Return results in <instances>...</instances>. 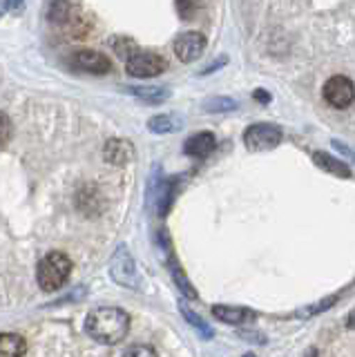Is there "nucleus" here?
I'll return each mask as SVG.
<instances>
[{"mask_svg": "<svg viewBox=\"0 0 355 357\" xmlns=\"http://www.w3.org/2000/svg\"><path fill=\"white\" fill-rule=\"evenodd\" d=\"M109 277H112L114 282L119 286H123V288H130V290H141L143 288L135 257L130 255L128 245H123V243L119 245L116 252L112 255V259H109Z\"/></svg>", "mask_w": 355, "mask_h": 357, "instance_id": "7ed1b4c3", "label": "nucleus"}, {"mask_svg": "<svg viewBox=\"0 0 355 357\" xmlns=\"http://www.w3.org/2000/svg\"><path fill=\"white\" fill-rule=\"evenodd\" d=\"M347 326L355 331V308L351 310V315H349V324H347Z\"/></svg>", "mask_w": 355, "mask_h": 357, "instance_id": "c85d7f7f", "label": "nucleus"}, {"mask_svg": "<svg viewBox=\"0 0 355 357\" xmlns=\"http://www.w3.org/2000/svg\"><path fill=\"white\" fill-rule=\"evenodd\" d=\"M215 148H217L215 134L199 132V134H195V137H190V139L186 141V148L183 150H186L188 156H195V159H204V156H208Z\"/></svg>", "mask_w": 355, "mask_h": 357, "instance_id": "9b49d317", "label": "nucleus"}, {"mask_svg": "<svg viewBox=\"0 0 355 357\" xmlns=\"http://www.w3.org/2000/svg\"><path fill=\"white\" fill-rule=\"evenodd\" d=\"M335 301H338V295H333V297H326L324 301H319V304L317 306H313V308H308L306 310V315H313V312H315V315H317V312H322V310H326L331 304H335Z\"/></svg>", "mask_w": 355, "mask_h": 357, "instance_id": "b1692460", "label": "nucleus"}, {"mask_svg": "<svg viewBox=\"0 0 355 357\" xmlns=\"http://www.w3.org/2000/svg\"><path fill=\"white\" fill-rule=\"evenodd\" d=\"M103 159L112 165H128L135 159V148L126 139H109L103 148Z\"/></svg>", "mask_w": 355, "mask_h": 357, "instance_id": "9d476101", "label": "nucleus"}, {"mask_svg": "<svg viewBox=\"0 0 355 357\" xmlns=\"http://www.w3.org/2000/svg\"><path fill=\"white\" fill-rule=\"evenodd\" d=\"M12 139V121L5 114V112H0V148L9 143Z\"/></svg>", "mask_w": 355, "mask_h": 357, "instance_id": "4be33fe9", "label": "nucleus"}, {"mask_svg": "<svg viewBox=\"0 0 355 357\" xmlns=\"http://www.w3.org/2000/svg\"><path fill=\"white\" fill-rule=\"evenodd\" d=\"M324 98L331 107L347 109L355 100V85L347 76H331L324 83Z\"/></svg>", "mask_w": 355, "mask_h": 357, "instance_id": "423d86ee", "label": "nucleus"}, {"mask_svg": "<svg viewBox=\"0 0 355 357\" xmlns=\"http://www.w3.org/2000/svg\"><path fill=\"white\" fill-rule=\"evenodd\" d=\"M72 275V261L65 252H47L38 264V286L47 293H56Z\"/></svg>", "mask_w": 355, "mask_h": 357, "instance_id": "f03ea898", "label": "nucleus"}, {"mask_svg": "<svg viewBox=\"0 0 355 357\" xmlns=\"http://www.w3.org/2000/svg\"><path fill=\"white\" fill-rule=\"evenodd\" d=\"M5 11H7V9H5V0H0V16H3Z\"/></svg>", "mask_w": 355, "mask_h": 357, "instance_id": "c756f323", "label": "nucleus"}, {"mask_svg": "<svg viewBox=\"0 0 355 357\" xmlns=\"http://www.w3.org/2000/svg\"><path fill=\"white\" fill-rule=\"evenodd\" d=\"M165 67H168L165 59H163V56H159V54H154V52H141V50H137L126 61V72L130 76H135V78H154V76L163 74Z\"/></svg>", "mask_w": 355, "mask_h": 357, "instance_id": "20e7f679", "label": "nucleus"}, {"mask_svg": "<svg viewBox=\"0 0 355 357\" xmlns=\"http://www.w3.org/2000/svg\"><path fill=\"white\" fill-rule=\"evenodd\" d=\"M282 143V130L273 123H255L243 132V145L252 152L275 150Z\"/></svg>", "mask_w": 355, "mask_h": 357, "instance_id": "39448f33", "label": "nucleus"}, {"mask_svg": "<svg viewBox=\"0 0 355 357\" xmlns=\"http://www.w3.org/2000/svg\"><path fill=\"white\" fill-rule=\"evenodd\" d=\"M313 161L322 167V170H326L335 176H342V178H349L351 176V167L347 163H342L340 159H333L331 154L326 152H315L313 154Z\"/></svg>", "mask_w": 355, "mask_h": 357, "instance_id": "2eb2a0df", "label": "nucleus"}, {"mask_svg": "<svg viewBox=\"0 0 355 357\" xmlns=\"http://www.w3.org/2000/svg\"><path fill=\"white\" fill-rule=\"evenodd\" d=\"M206 50V36L202 31H186L179 33L174 40V54L181 63H192Z\"/></svg>", "mask_w": 355, "mask_h": 357, "instance_id": "0eeeda50", "label": "nucleus"}, {"mask_svg": "<svg viewBox=\"0 0 355 357\" xmlns=\"http://www.w3.org/2000/svg\"><path fill=\"white\" fill-rule=\"evenodd\" d=\"M23 3L25 0H5V9L7 11H20L23 9Z\"/></svg>", "mask_w": 355, "mask_h": 357, "instance_id": "a878e982", "label": "nucleus"}, {"mask_svg": "<svg viewBox=\"0 0 355 357\" xmlns=\"http://www.w3.org/2000/svg\"><path fill=\"white\" fill-rule=\"evenodd\" d=\"M179 310H181V315L186 317V321L190 324V326H192L199 335H202V337H206V340H213V337H215V331L210 328L208 324H206L202 317H199L195 310H190L186 304H179Z\"/></svg>", "mask_w": 355, "mask_h": 357, "instance_id": "a211bd4d", "label": "nucleus"}, {"mask_svg": "<svg viewBox=\"0 0 355 357\" xmlns=\"http://www.w3.org/2000/svg\"><path fill=\"white\" fill-rule=\"evenodd\" d=\"M159 237H161V241H163V248H165V259H168V268H170V275H172V279H174L176 288H179L186 297L197 299V290H195L192 282L186 277L183 268L179 266V261H176V257H174V252H172V245H170V241H168V232H163V230H161V232H159Z\"/></svg>", "mask_w": 355, "mask_h": 357, "instance_id": "6e6552de", "label": "nucleus"}, {"mask_svg": "<svg viewBox=\"0 0 355 357\" xmlns=\"http://www.w3.org/2000/svg\"><path fill=\"white\" fill-rule=\"evenodd\" d=\"M128 94L137 96L141 100H146L150 105H157V103H163V100L170 98V92L165 87H123Z\"/></svg>", "mask_w": 355, "mask_h": 357, "instance_id": "dca6fc26", "label": "nucleus"}, {"mask_svg": "<svg viewBox=\"0 0 355 357\" xmlns=\"http://www.w3.org/2000/svg\"><path fill=\"white\" fill-rule=\"evenodd\" d=\"M174 5L183 20H192L199 7H202V0H174Z\"/></svg>", "mask_w": 355, "mask_h": 357, "instance_id": "412c9836", "label": "nucleus"}, {"mask_svg": "<svg viewBox=\"0 0 355 357\" xmlns=\"http://www.w3.org/2000/svg\"><path fill=\"white\" fill-rule=\"evenodd\" d=\"M228 63V56H221V59L219 61H215L213 65H210V67H206V70H202V74H210V72H215L217 70V67H221V65H226Z\"/></svg>", "mask_w": 355, "mask_h": 357, "instance_id": "bb28decb", "label": "nucleus"}, {"mask_svg": "<svg viewBox=\"0 0 355 357\" xmlns=\"http://www.w3.org/2000/svg\"><path fill=\"white\" fill-rule=\"evenodd\" d=\"M130 331V315L121 308H96L85 319V333L101 344H119Z\"/></svg>", "mask_w": 355, "mask_h": 357, "instance_id": "f257e3e1", "label": "nucleus"}, {"mask_svg": "<svg viewBox=\"0 0 355 357\" xmlns=\"http://www.w3.org/2000/svg\"><path fill=\"white\" fill-rule=\"evenodd\" d=\"M112 50H114V54L119 56L121 61H128L132 54H135L139 47H137V43L132 40V38H128V36H119L114 43H112Z\"/></svg>", "mask_w": 355, "mask_h": 357, "instance_id": "aec40b11", "label": "nucleus"}, {"mask_svg": "<svg viewBox=\"0 0 355 357\" xmlns=\"http://www.w3.org/2000/svg\"><path fill=\"white\" fill-rule=\"evenodd\" d=\"M74 65L83 72L90 74H107L112 70V63H109L107 56H103L101 52L94 50H83L79 54H74Z\"/></svg>", "mask_w": 355, "mask_h": 357, "instance_id": "1a4fd4ad", "label": "nucleus"}, {"mask_svg": "<svg viewBox=\"0 0 355 357\" xmlns=\"http://www.w3.org/2000/svg\"><path fill=\"white\" fill-rule=\"evenodd\" d=\"M331 145H333V148H335L340 154H344L347 159H351V161L355 163V145H349V143H344V141H340V139H333Z\"/></svg>", "mask_w": 355, "mask_h": 357, "instance_id": "5701e85b", "label": "nucleus"}, {"mask_svg": "<svg viewBox=\"0 0 355 357\" xmlns=\"http://www.w3.org/2000/svg\"><path fill=\"white\" fill-rule=\"evenodd\" d=\"M255 98H257V100H264V103H269V100H271V96L266 94L264 89H257V92H255Z\"/></svg>", "mask_w": 355, "mask_h": 357, "instance_id": "cd10ccee", "label": "nucleus"}, {"mask_svg": "<svg viewBox=\"0 0 355 357\" xmlns=\"http://www.w3.org/2000/svg\"><path fill=\"white\" fill-rule=\"evenodd\" d=\"M25 337L16 333H0V357H20L25 355Z\"/></svg>", "mask_w": 355, "mask_h": 357, "instance_id": "ddd939ff", "label": "nucleus"}, {"mask_svg": "<svg viewBox=\"0 0 355 357\" xmlns=\"http://www.w3.org/2000/svg\"><path fill=\"white\" fill-rule=\"evenodd\" d=\"M126 355H157V351L150 349V346H132L126 351Z\"/></svg>", "mask_w": 355, "mask_h": 357, "instance_id": "393cba45", "label": "nucleus"}, {"mask_svg": "<svg viewBox=\"0 0 355 357\" xmlns=\"http://www.w3.org/2000/svg\"><path fill=\"white\" fill-rule=\"evenodd\" d=\"M213 315L224 321V324H230V326H241V324H246L248 319H252V312L248 308H241V306H213Z\"/></svg>", "mask_w": 355, "mask_h": 357, "instance_id": "f8f14e48", "label": "nucleus"}, {"mask_svg": "<svg viewBox=\"0 0 355 357\" xmlns=\"http://www.w3.org/2000/svg\"><path fill=\"white\" fill-rule=\"evenodd\" d=\"M74 14H76V7L70 3V0H52L50 3V20H54V22L68 25Z\"/></svg>", "mask_w": 355, "mask_h": 357, "instance_id": "f3484780", "label": "nucleus"}, {"mask_svg": "<svg viewBox=\"0 0 355 357\" xmlns=\"http://www.w3.org/2000/svg\"><path fill=\"white\" fill-rule=\"evenodd\" d=\"M183 128V121L174 114H159L148 121V130L154 134H172Z\"/></svg>", "mask_w": 355, "mask_h": 357, "instance_id": "4468645a", "label": "nucleus"}, {"mask_svg": "<svg viewBox=\"0 0 355 357\" xmlns=\"http://www.w3.org/2000/svg\"><path fill=\"white\" fill-rule=\"evenodd\" d=\"M204 109L206 112H232V109H237V100L228 96H215L206 100Z\"/></svg>", "mask_w": 355, "mask_h": 357, "instance_id": "6ab92c4d", "label": "nucleus"}]
</instances>
